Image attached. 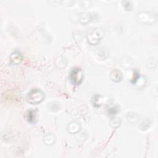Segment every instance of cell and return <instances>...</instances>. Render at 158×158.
I'll use <instances>...</instances> for the list:
<instances>
[{
  "label": "cell",
  "instance_id": "5",
  "mask_svg": "<svg viewBox=\"0 0 158 158\" xmlns=\"http://www.w3.org/2000/svg\"><path fill=\"white\" fill-rule=\"evenodd\" d=\"M111 78L115 81H118L122 78V73L118 70H114L111 73Z\"/></svg>",
  "mask_w": 158,
  "mask_h": 158
},
{
  "label": "cell",
  "instance_id": "4",
  "mask_svg": "<svg viewBox=\"0 0 158 158\" xmlns=\"http://www.w3.org/2000/svg\"><path fill=\"white\" fill-rule=\"evenodd\" d=\"M22 60V56L20 53L18 52H15L12 53L10 56V60L11 62L14 64H18L21 62Z\"/></svg>",
  "mask_w": 158,
  "mask_h": 158
},
{
  "label": "cell",
  "instance_id": "1",
  "mask_svg": "<svg viewBox=\"0 0 158 158\" xmlns=\"http://www.w3.org/2000/svg\"><path fill=\"white\" fill-rule=\"evenodd\" d=\"M27 101L31 104H38L44 98V94L39 89H33L27 95Z\"/></svg>",
  "mask_w": 158,
  "mask_h": 158
},
{
  "label": "cell",
  "instance_id": "3",
  "mask_svg": "<svg viewBox=\"0 0 158 158\" xmlns=\"http://www.w3.org/2000/svg\"><path fill=\"white\" fill-rule=\"evenodd\" d=\"M102 36L103 33L102 30L96 28L92 30L88 35V40L90 44L96 45L99 41L100 39L102 37Z\"/></svg>",
  "mask_w": 158,
  "mask_h": 158
},
{
  "label": "cell",
  "instance_id": "2",
  "mask_svg": "<svg viewBox=\"0 0 158 158\" xmlns=\"http://www.w3.org/2000/svg\"><path fill=\"white\" fill-rule=\"evenodd\" d=\"M70 79L75 85H80L83 79V73L79 68L73 69L70 74Z\"/></svg>",
  "mask_w": 158,
  "mask_h": 158
},
{
  "label": "cell",
  "instance_id": "6",
  "mask_svg": "<svg viewBox=\"0 0 158 158\" xmlns=\"http://www.w3.org/2000/svg\"><path fill=\"white\" fill-rule=\"evenodd\" d=\"M36 118V114L35 110H30L28 114H27V118L29 122L33 123L35 122V119Z\"/></svg>",
  "mask_w": 158,
  "mask_h": 158
}]
</instances>
